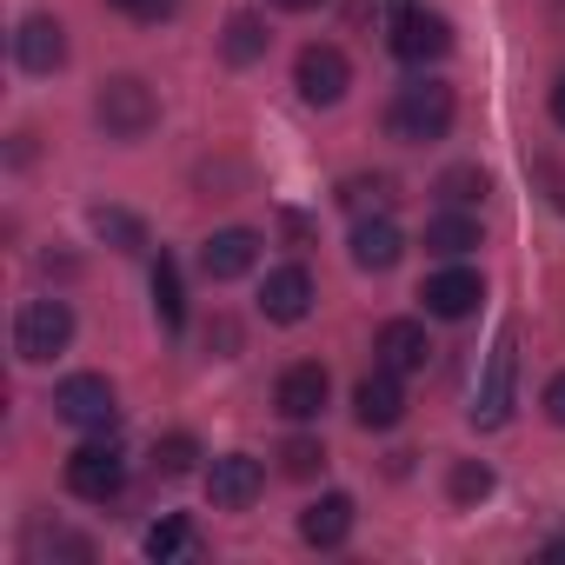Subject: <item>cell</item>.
Instances as JSON below:
<instances>
[{"mask_svg":"<svg viewBox=\"0 0 565 565\" xmlns=\"http://www.w3.org/2000/svg\"><path fill=\"white\" fill-rule=\"evenodd\" d=\"M452 114H459L452 87L419 74V81H406V87L393 94L386 127H393V140H406V147H433V140H446V134H452Z\"/></svg>","mask_w":565,"mask_h":565,"instance_id":"cell-1","label":"cell"},{"mask_svg":"<svg viewBox=\"0 0 565 565\" xmlns=\"http://www.w3.org/2000/svg\"><path fill=\"white\" fill-rule=\"evenodd\" d=\"M94 120H100L114 140H147V134L160 127V94H153L140 74H114V81H100V94H94Z\"/></svg>","mask_w":565,"mask_h":565,"instance_id":"cell-2","label":"cell"},{"mask_svg":"<svg viewBox=\"0 0 565 565\" xmlns=\"http://www.w3.org/2000/svg\"><path fill=\"white\" fill-rule=\"evenodd\" d=\"M512 380H519V327L505 320L492 333V353H486V380H479V399H472V426L492 433L512 419Z\"/></svg>","mask_w":565,"mask_h":565,"instance_id":"cell-3","label":"cell"},{"mask_svg":"<svg viewBox=\"0 0 565 565\" xmlns=\"http://www.w3.org/2000/svg\"><path fill=\"white\" fill-rule=\"evenodd\" d=\"M74 347V307L67 300H28L21 313H14V353L28 360V366H47L54 353H67Z\"/></svg>","mask_w":565,"mask_h":565,"instance_id":"cell-4","label":"cell"},{"mask_svg":"<svg viewBox=\"0 0 565 565\" xmlns=\"http://www.w3.org/2000/svg\"><path fill=\"white\" fill-rule=\"evenodd\" d=\"M120 486H127V452H120L114 439H87V446L67 459V492H74V499L107 505V499H120Z\"/></svg>","mask_w":565,"mask_h":565,"instance_id":"cell-5","label":"cell"},{"mask_svg":"<svg viewBox=\"0 0 565 565\" xmlns=\"http://www.w3.org/2000/svg\"><path fill=\"white\" fill-rule=\"evenodd\" d=\"M54 413H61L67 426H81V433H114L120 399H114V386H107L100 373H74V380L54 386Z\"/></svg>","mask_w":565,"mask_h":565,"instance_id":"cell-6","label":"cell"},{"mask_svg":"<svg viewBox=\"0 0 565 565\" xmlns=\"http://www.w3.org/2000/svg\"><path fill=\"white\" fill-rule=\"evenodd\" d=\"M294 87H300V100L333 107V100L353 87V61H347L333 41H313V47H300V61H294Z\"/></svg>","mask_w":565,"mask_h":565,"instance_id":"cell-7","label":"cell"},{"mask_svg":"<svg viewBox=\"0 0 565 565\" xmlns=\"http://www.w3.org/2000/svg\"><path fill=\"white\" fill-rule=\"evenodd\" d=\"M259 492H266V466H259L253 452H220V459L206 466V499H213L220 512H246Z\"/></svg>","mask_w":565,"mask_h":565,"instance_id":"cell-8","label":"cell"},{"mask_svg":"<svg viewBox=\"0 0 565 565\" xmlns=\"http://www.w3.org/2000/svg\"><path fill=\"white\" fill-rule=\"evenodd\" d=\"M259 313L273 327H300L313 313V273L307 266H273L266 287H259Z\"/></svg>","mask_w":565,"mask_h":565,"instance_id":"cell-9","label":"cell"},{"mask_svg":"<svg viewBox=\"0 0 565 565\" xmlns=\"http://www.w3.org/2000/svg\"><path fill=\"white\" fill-rule=\"evenodd\" d=\"M393 54H399L406 67L446 61V54H452V28H446L439 14H426V8H406V14L393 21Z\"/></svg>","mask_w":565,"mask_h":565,"instance_id":"cell-10","label":"cell"},{"mask_svg":"<svg viewBox=\"0 0 565 565\" xmlns=\"http://www.w3.org/2000/svg\"><path fill=\"white\" fill-rule=\"evenodd\" d=\"M353 419H360L366 433H393V426L406 419V393H399V373H393V366H380V373H366V380L353 386Z\"/></svg>","mask_w":565,"mask_h":565,"instance_id":"cell-11","label":"cell"},{"mask_svg":"<svg viewBox=\"0 0 565 565\" xmlns=\"http://www.w3.org/2000/svg\"><path fill=\"white\" fill-rule=\"evenodd\" d=\"M419 300H426L433 320H466V313L486 300V279H479L472 266H446V273H433L426 287H419Z\"/></svg>","mask_w":565,"mask_h":565,"instance_id":"cell-12","label":"cell"},{"mask_svg":"<svg viewBox=\"0 0 565 565\" xmlns=\"http://www.w3.org/2000/svg\"><path fill=\"white\" fill-rule=\"evenodd\" d=\"M253 259H259V233H253V226H220V233L200 246V273L213 279V287L253 273Z\"/></svg>","mask_w":565,"mask_h":565,"instance_id":"cell-13","label":"cell"},{"mask_svg":"<svg viewBox=\"0 0 565 565\" xmlns=\"http://www.w3.org/2000/svg\"><path fill=\"white\" fill-rule=\"evenodd\" d=\"M14 61H21L28 74H54V67H67V28H61L54 14H28L21 34H14Z\"/></svg>","mask_w":565,"mask_h":565,"instance_id":"cell-14","label":"cell"},{"mask_svg":"<svg viewBox=\"0 0 565 565\" xmlns=\"http://www.w3.org/2000/svg\"><path fill=\"white\" fill-rule=\"evenodd\" d=\"M273 406L287 413V419H320V406H327V366H313V360L287 366L279 386H273Z\"/></svg>","mask_w":565,"mask_h":565,"instance_id":"cell-15","label":"cell"},{"mask_svg":"<svg viewBox=\"0 0 565 565\" xmlns=\"http://www.w3.org/2000/svg\"><path fill=\"white\" fill-rule=\"evenodd\" d=\"M399 253H406V233H399L386 213H366V220L353 226V266H360V273H393Z\"/></svg>","mask_w":565,"mask_h":565,"instance_id":"cell-16","label":"cell"},{"mask_svg":"<svg viewBox=\"0 0 565 565\" xmlns=\"http://www.w3.org/2000/svg\"><path fill=\"white\" fill-rule=\"evenodd\" d=\"M373 353H380V366H393V373L406 380V373H419V366L433 360V340H426L419 320H386L380 340H373Z\"/></svg>","mask_w":565,"mask_h":565,"instance_id":"cell-17","label":"cell"},{"mask_svg":"<svg viewBox=\"0 0 565 565\" xmlns=\"http://www.w3.org/2000/svg\"><path fill=\"white\" fill-rule=\"evenodd\" d=\"M347 532H353V499H347V492H327V499H313V505L300 512V539L320 545V552L347 545Z\"/></svg>","mask_w":565,"mask_h":565,"instance_id":"cell-18","label":"cell"},{"mask_svg":"<svg viewBox=\"0 0 565 565\" xmlns=\"http://www.w3.org/2000/svg\"><path fill=\"white\" fill-rule=\"evenodd\" d=\"M472 246H479V220H466V213H439V220H426V253L459 259V253H472Z\"/></svg>","mask_w":565,"mask_h":565,"instance_id":"cell-19","label":"cell"},{"mask_svg":"<svg viewBox=\"0 0 565 565\" xmlns=\"http://www.w3.org/2000/svg\"><path fill=\"white\" fill-rule=\"evenodd\" d=\"M153 313H160L167 333L186 327V287H180V266H173L167 253H160V266H153Z\"/></svg>","mask_w":565,"mask_h":565,"instance_id":"cell-20","label":"cell"},{"mask_svg":"<svg viewBox=\"0 0 565 565\" xmlns=\"http://www.w3.org/2000/svg\"><path fill=\"white\" fill-rule=\"evenodd\" d=\"M266 41H273V34H266V21H253V14H233V21H226V34H220V54H226L233 67H253V61L266 54Z\"/></svg>","mask_w":565,"mask_h":565,"instance_id":"cell-21","label":"cell"},{"mask_svg":"<svg viewBox=\"0 0 565 565\" xmlns=\"http://www.w3.org/2000/svg\"><path fill=\"white\" fill-rule=\"evenodd\" d=\"M140 545H147V558H160V565H167V558H186V552H193V525H186V512H167V519H153Z\"/></svg>","mask_w":565,"mask_h":565,"instance_id":"cell-22","label":"cell"},{"mask_svg":"<svg viewBox=\"0 0 565 565\" xmlns=\"http://www.w3.org/2000/svg\"><path fill=\"white\" fill-rule=\"evenodd\" d=\"M340 206L360 213V220H366V213H386V206H393V180H386V173H353V180L340 186Z\"/></svg>","mask_w":565,"mask_h":565,"instance_id":"cell-23","label":"cell"},{"mask_svg":"<svg viewBox=\"0 0 565 565\" xmlns=\"http://www.w3.org/2000/svg\"><path fill=\"white\" fill-rule=\"evenodd\" d=\"M94 233H100L114 253H140V246H147V226H140L127 206H94Z\"/></svg>","mask_w":565,"mask_h":565,"instance_id":"cell-24","label":"cell"},{"mask_svg":"<svg viewBox=\"0 0 565 565\" xmlns=\"http://www.w3.org/2000/svg\"><path fill=\"white\" fill-rule=\"evenodd\" d=\"M200 466V439L193 433H167V439H153V472L160 479H186Z\"/></svg>","mask_w":565,"mask_h":565,"instance_id":"cell-25","label":"cell"},{"mask_svg":"<svg viewBox=\"0 0 565 565\" xmlns=\"http://www.w3.org/2000/svg\"><path fill=\"white\" fill-rule=\"evenodd\" d=\"M486 193H492L486 167H446V173H439V200H446V206H472V200H486Z\"/></svg>","mask_w":565,"mask_h":565,"instance_id":"cell-26","label":"cell"},{"mask_svg":"<svg viewBox=\"0 0 565 565\" xmlns=\"http://www.w3.org/2000/svg\"><path fill=\"white\" fill-rule=\"evenodd\" d=\"M446 492H452V505H479V499L492 492V466L459 459V466H452V479H446Z\"/></svg>","mask_w":565,"mask_h":565,"instance_id":"cell-27","label":"cell"},{"mask_svg":"<svg viewBox=\"0 0 565 565\" xmlns=\"http://www.w3.org/2000/svg\"><path fill=\"white\" fill-rule=\"evenodd\" d=\"M320 466H327L320 439H287V446H279V472H287V479H313Z\"/></svg>","mask_w":565,"mask_h":565,"instance_id":"cell-28","label":"cell"},{"mask_svg":"<svg viewBox=\"0 0 565 565\" xmlns=\"http://www.w3.org/2000/svg\"><path fill=\"white\" fill-rule=\"evenodd\" d=\"M114 8H120L127 21H147V28H160V21H173V8H180V0H114Z\"/></svg>","mask_w":565,"mask_h":565,"instance_id":"cell-29","label":"cell"},{"mask_svg":"<svg viewBox=\"0 0 565 565\" xmlns=\"http://www.w3.org/2000/svg\"><path fill=\"white\" fill-rule=\"evenodd\" d=\"M545 419H552V426H565V373L545 386Z\"/></svg>","mask_w":565,"mask_h":565,"instance_id":"cell-30","label":"cell"},{"mask_svg":"<svg viewBox=\"0 0 565 565\" xmlns=\"http://www.w3.org/2000/svg\"><path fill=\"white\" fill-rule=\"evenodd\" d=\"M552 120L565 127V74H558V87H552Z\"/></svg>","mask_w":565,"mask_h":565,"instance_id":"cell-31","label":"cell"},{"mask_svg":"<svg viewBox=\"0 0 565 565\" xmlns=\"http://www.w3.org/2000/svg\"><path fill=\"white\" fill-rule=\"evenodd\" d=\"M273 8H287V14H307V8H320V0H273Z\"/></svg>","mask_w":565,"mask_h":565,"instance_id":"cell-32","label":"cell"},{"mask_svg":"<svg viewBox=\"0 0 565 565\" xmlns=\"http://www.w3.org/2000/svg\"><path fill=\"white\" fill-rule=\"evenodd\" d=\"M545 552H552V558H565V539H552V545H545Z\"/></svg>","mask_w":565,"mask_h":565,"instance_id":"cell-33","label":"cell"}]
</instances>
